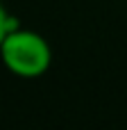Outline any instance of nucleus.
<instances>
[{
    "label": "nucleus",
    "instance_id": "nucleus-1",
    "mask_svg": "<svg viewBox=\"0 0 127 130\" xmlns=\"http://www.w3.org/2000/svg\"><path fill=\"white\" fill-rule=\"evenodd\" d=\"M0 59L9 73L25 80H34L50 69L52 50L39 32L16 27L0 43Z\"/></svg>",
    "mask_w": 127,
    "mask_h": 130
},
{
    "label": "nucleus",
    "instance_id": "nucleus-2",
    "mask_svg": "<svg viewBox=\"0 0 127 130\" xmlns=\"http://www.w3.org/2000/svg\"><path fill=\"white\" fill-rule=\"evenodd\" d=\"M18 27V21L2 7V2H0V43L5 41V37L11 32V30H16Z\"/></svg>",
    "mask_w": 127,
    "mask_h": 130
}]
</instances>
